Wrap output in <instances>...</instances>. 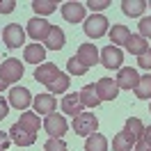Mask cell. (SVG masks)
I'll use <instances>...</instances> for the list:
<instances>
[{
    "label": "cell",
    "instance_id": "cell-1",
    "mask_svg": "<svg viewBox=\"0 0 151 151\" xmlns=\"http://www.w3.org/2000/svg\"><path fill=\"white\" fill-rule=\"evenodd\" d=\"M96 128H99V119H96L94 114L89 112H80L73 117V131L76 135H92V133H96Z\"/></svg>",
    "mask_w": 151,
    "mask_h": 151
},
{
    "label": "cell",
    "instance_id": "cell-2",
    "mask_svg": "<svg viewBox=\"0 0 151 151\" xmlns=\"http://www.w3.org/2000/svg\"><path fill=\"white\" fill-rule=\"evenodd\" d=\"M108 25H110V23H108V19H105L103 14H92V16L85 21V35L92 37V39H99L108 32Z\"/></svg>",
    "mask_w": 151,
    "mask_h": 151
},
{
    "label": "cell",
    "instance_id": "cell-3",
    "mask_svg": "<svg viewBox=\"0 0 151 151\" xmlns=\"http://www.w3.org/2000/svg\"><path fill=\"white\" fill-rule=\"evenodd\" d=\"M2 41H5V46L7 48H21V44L25 41V30L21 28L19 23H9L7 28L2 30Z\"/></svg>",
    "mask_w": 151,
    "mask_h": 151
},
{
    "label": "cell",
    "instance_id": "cell-4",
    "mask_svg": "<svg viewBox=\"0 0 151 151\" xmlns=\"http://www.w3.org/2000/svg\"><path fill=\"white\" fill-rule=\"evenodd\" d=\"M44 128H46V133L50 137H62L66 133V128H69V124H66L64 117H60L57 112H50L46 117V122H44Z\"/></svg>",
    "mask_w": 151,
    "mask_h": 151
},
{
    "label": "cell",
    "instance_id": "cell-5",
    "mask_svg": "<svg viewBox=\"0 0 151 151\" xmlns=\"http://www.w3.org/2000/svg\"><path fill=\"white\" fill-rule=\"evenodd\" d=\"M94 87H96V94H99L101 101H114L117 94H119V85H117V80H112V78H101Z\"/></svg>",
    "mask_w": 151,
    "mask_h": 151
},
{
    "label": "cell",
    "instance_id": "cell-6",
    "mask_svg": "<svg viewBox=\"0 0 151 151\" xmlns=\"http://www.w3.org/2000/svg\"><path fill=\"white\" fill-rule=\"evenodd\" d=\"M0 73H2V78H5L9 85H12V83H16V80H21V76H23V64H21V60H16V57L5 60Z\"/></svg>",
    "mask_w": 151,
    "mask_h": 151
},
{
    "label": "cell",
    "instance_id": "cell-7",
    "mask_svg": "<svg viewBox=\"0 0 151 151\" xmlns=\"http://www.w3.org/2000/svg\"><path fill=\"white\" fill-rule=\"evenodd\" d=\"M7 99H9V105L16 108V110H25L32 103V94H30V89H25V87H12Z\"/></svg>",
    "mask_w": 151,
    "mask_h": 151
},
{
    "label": "cell",
    "instance_id": "cell-8",
    "mask_svg": "<svg viewBox=\"0 0 151 151\" xmlns=\"http://www.w3.org/2000/svg\"><path fill=\"white\" fill-rule=\"evenodd\" d=\"M60 9H62L64 21H69V23H80V21H85L87 7L83 5V2H64Z\"/></svg>",
    "mask_w": 151,
    "mask_h": 151
},
{
    "label": "cell",
    "instance_id": "cell-9",
    "mask_svg": "<svg viewBox=\"0 0 151 151\" xmlns=\"http://www.w3.org/2000/svg\"><path fill=\"white\" fill-rule=\"evenodd\" d=\"M60 73H62V71H60L53 62H44V64H39L37 69H35V80L41 83V85H50Z\"/></svg>",
    "mask_w": 151,
    "mask_h": 151
},
{
    "label": "cell",
    "instance_id": "cell-10",
    "mask_svg": "<svg viewBox=\"0 0 151 151\" xmlns=\"http://www.w3.org/2000/svg\"><path fill=\"white\" fill-rule=\"evenodd\" d=\"M99 57H101V64H103L105 69H119V66H122V60H124V53L117 46H105Z\"/></svg>",
    "mask_w": 151,
    "mask_h": 151
},
{
    "label": "cell",
    "instance_id": "cell-11",
    "mask_svg": "<svg viewBox=\"0 0 151 151\" xmlns=\"http://www.w3.org/2000/svg\"><path fill=\"white\" fill-rule=\"evenodd\" d=\"M50 28H53V25L44 19H30L28 21V35L35 39V41H46Z\"/></svg>",
    "mask_w": 151,
    "mask_h": 151
},
{
    "label": "cell",
    "instance_id": "cell-12",
    "mask_svg": "<svg viewBox=\"0 0 151 151\" xmlns=\"http://www.w3.org/2000/svg\"><path fill=\"white\" fill-rule=\"evenodd\" d=\"M9 140L14 142V144H19V147H30V144L37 142V135L28 133L21 124H14V126L9 128Z\"/></svg>",
    "mask_w": 151,
    "mask_h": 151
},
{
    "label": "cell",
    "instance_id": "cell-13",
    "mask_svg": "<svg viewBox=\"0 0 151 151\" xmlns=\"http://www.w3.org/2000/svg\"><path fill=\"white\" fill-rule=\"evenodd\" d=\"M32 105H35V110H37V114H50V112H55V105H57V99L53 94H39L32 99Z\"/></svg>",
    "mask_w": 151,
    "mask_h": 151
},
{
    "label": "cell",
    "instance_id": "cell-14",
    "mask_svg": "<svg viewBox=\"0 0 151 151\" xmlns=\"http://www.w3.org/2000/svg\"><path fill=\"white\" fill-rule=\"evenodd\" d=\"M114 80H117L119 89H135V87H137V83H140V76H137V71H135V69L126 66V69H119V76H117Z\"/></svg>",
    "mask_w": 151,
    "mask_h": 151
},
{
    "label": "cell",
    "instance_id": "cell-15",
    "mask_svg": "<svg viewBox=\"0 0 151 151\" xmlns=\"http://www.w3.org/2000/svg\"><path fill=\"white\" fill-rule=\"evenodd\" d=\"M78 60L83 62V64L89 69V66H94L101 62V57H99V50H96L94 44H80V48H78Z\"/></svg>",
    "mask_w": 151,
    "mask_h": 151
},
{
    "label": "cell",
    "instance_id": "cell-16",
    "mask_svg": "<svg viewBox=\"0 0 151 151\" xmlns=\"http://www.w3.org/2000/svg\"><path fill=\"white\" fill-rule=\"evenodd\" d=\"M137 142V137L135 135H131V133L126 131H119L117 135L112 137V151H131V147Z\"/></svg>",
    "mask_w": 151,
    "mask_h": 151
},
{
    "label": "cell",
    "instance_id": "cell-17",
    "mask_svg": "<svg viewBox=\"0 0 151 151\" xmlns=\"http://www.w3.org/2000/svg\"><path fill=\"white\" fill-rule=\"evenodd\" d=\"M83 101H80V94H66L64 99H62V110H64L66 114H71V117H76V114L83 112Z\"/></svg>",
    "mask_w": 151,
    "mask_h": 151
},
{
    "label": "cell",
    "instance_id": "cell-18",
    "mask_svg": "<svg viewBox=\"0 0 151 151\" xmlns=\"http://www.w3.org/2000/svg\"><path fill=\"white\" fill-rule=\"evenodd\" d=\"M44 44H46L48 50H62V48H64V32H62V28L53 25Z\"/></svg>",
    "mask_w": 151,
    "mask_h": 151
},
{
    "label": "cell",
    "instance_id": "cell-19",
    "mask_svg": "<svg viewBox=\"0 0 151 151\" xmlns=\"http://www.w3.org/2000/svg\"><path fill=\"white\" fill-rule=\"evenodd\" d=\"M78 94H80V101H83L85 108H96V105L101 103V99H99V94H96V87L94 85H85Z\"/></svg>",
    "mask_w": 151,
    "mask_h": 151
},
{
    "label": "cell",
    "instance_id": "cell-20",
    "mask_svg": "<svg viewBox=\"0 0 151 151\" xmlns=\"http://www.w3.org/2000/svg\"><path fill=\"white\" fill-rule=\"evenodd\" d=\"M25 62H32V64H39V62H44V57H46V48L41 46V44H30L25 46Z\"/></svg>",
    "mask_w": 151,
    "mask_h": 151
},
{
    "label": "cell",
    "instance_id": "cell-21",
    "mask_svg": "<svg viewBox=\"0 0 151 151\" xmlns=\"http://www.w3.org/2000/svg\"><path fill=\"white\" fill-rule=\"evenodd\" d=\"M19 124H21V126H23L28 133H32V135H37V133H39V126H41L37 112H23V114H21V122H19Z\"/></svg>",
    "mask_w": 151,
    "mask_h": 151
},
{
    "label": "cell",
    "instance_id": "cell-22",
    "mask_svg": "<svg viewBox=\"0 0 151 151\" xmlns=\"http://www.w3.org/2000/svg\"><path fill=\"white\" fill-rule=\"evenodd\" d=\"M147 9V0H124L122 2V12L126 16H140Z\"/></svg>",
    "mask_w": 151,
    "mask_h": 151
},
{
    "label": "cell",
    "instance_id": "cell-23",
    "mask_svg": "<svg viewBox=\"0 0 151 151\" xmlns=\"http://www.w3.org/2000/svg\"><path fill=\"white\" fill-rule=\"evenodd\" d=\"M85 151H108V140H105V135L92 133V135L85 140Z\"/></svg>",
    "mask_w": 151,
    "mask_h": 151
},
{
    "label": "cell",
    "instance_id": "cell-24",
    "mask_svg": "<svg viewBox=\"0 0 151 151\" xmlns=\"http://www.w3.org/2000/svg\"><path fill=\"white\" fill-rule=\"evenodd\" d=\"M126 48H128V53H133V55H142L144 50H149V44L140 35H131L128 41H126Z\"/></svg>",
    "mask_w": 151,
    "mask_h": 151
},
{
    "label": "cell",
    "instance_id": "cell-25",
    "mask_svg": "<svg viewBox=\"0 0 151 151\" xmlns=\"http://www.w3.org/2000/svg\"><path fill=\"white\" fill-rule=\"evenodd\" d=\"M135 96L137 99H151V73L147 76H142L140 78V83H137V87H135Z\"/></svg>",
    "mask_w": 151,
    "mask_h": 151
},
{
    "label": "cell",
    "instance_id": "cell-26",
    "mask_svg": "<svg viewBox=\"0 0 151 151\" xmlns=\"http://www.w3.org/2000/svg\"><path fill=\"white\" fill-rule=\"evenodd\" d=\"M32 9L37 12V14H41V16H48V14H53L57 9V2L55 0H35L32 2Z\"/></svg>",
    "mask_w": 151,
    "mask_h": 151
},
{
    "label": "cell",
    "instance_id": "cell-27",
    "mask_svg": "<svg viewBox=\"0 0 151 151\" xmlns=\"http://www.w3.org/2000/svg\"><path fill=\"white\" fill-rule=\"evenodd\" d=\"M48 87V94H62V92H66V87H69V76L66 73H60L50 83V85H46Z\"/></svg>",
    "mask_w": 151,
    "mask_h": 151
},
{
    "label": "cell",
    "instance_id": "cell-28",
    "mask_svg": "<svg viewBox=\"0 0 151 151\" xmlns=\"http://www.w3.org/2000/svg\"><path fill=\"white\" fill-rule=\"evenodd\" d=\"M128 37H131V32H128L126 25H112V30H110V39H112V44H124V46H126Z\"/></svg>",
    "mask_w": 151,
    "mask_h": 151
},
{
    "label": "cell",
    "instance_id": "cell-29",
    "mask_svg": "<svg viewBox=\"0 0 151 151\" xmlns=\"http://www.w3.org/2000/svg\"><path fill=\"white\" fill-rule=\"evenodd\" d=\"M124 128L131 133V135H135L137 140H140L142 135H144V124H142L137 117H131V119H126V126H124Z\"/></svg>",
    "mask_w": 151,
    "mask_h": 151
},
{
    "label": "cell",
    "instance_id": "cell-30",
    "mask_svg": "<svg viewBox=\"0 0 151 151\" xmlns=\"http://www.w3.org/2000/svg\"><path fill=\"white\" fill-rule=\"evenodd\" d=\"M66 69H69V73H73V76H85L87 73V66L78 60V57H69V62H66Z\"/></svg>",
    "mask_w": 151,
    "mask_h": 151
},
{
    "label": "cell",
    "instance_id": "cell-31",
    "mask_svg": "<svg viewBox=\"0 0 151 151\" xmlns=\"http://www.w3.org/2000/svg\"><path fill=\"white\" fill-rule=\"evenodd\" d=\"M44 151H66V142L62 137H50L44 144Z\"/></svg>",
    "mask_w": 151,
    "mask_h": 151
},
{
    "label": "cell",
    "instance_id": "cell-32",
    "mask_svg": "<svg viewBox=\"0 0 151 151\" xmlns=\"http://www.w3.org/2000/svg\"><path fill=\"white\" fill-rule=\"evenodd\" d=\"M137 28H140V37L142 39H151V16L149 19H142Z\"/></svg>",
    "mask_w": 151,
    "mask_h": 151
},
{
    "label": "cell",
    "instance_id": "cell-33",
    "mask_svg": "<svg viewBox=\"0 0 151 151\" xmlns=\"http://www.w3.org/2000/svg\"><path fill=\"white\" fill-rule=\"evenodd\" d=\"M85 7H89L92 12H101V9H105V7H110V0H89Z\"/></svg>",
    "mask_w": 151,
    "mask_h": 151
},
{
    "label": "cell",
    "instance_id": "cell-34",
    "mask_svg": "<svg viewBox=\"0 0 151 151\" xmlns=\"http://www.w3.org/2000/svg\"><path fill=\"white\" fill-rule=\"evenodd\" d=\"M137 64H140L142 69H151V48L144 50L142 55H137Z\"/></svg>",
    "mask_w": 151,
    "mask_h": 151
},
{
    "label": "cell",
    "instance_id": "cell-35",
    "mask_svg": "<svg viewBox=\"0 0 151 151\" xmlns=\"http://www.w3.org/2000/svg\"><path fill=\"white\" fill-rule=\"evenodd\" d=\"M14 7H16L14 0H0V14H9L14 12Z\"/></svg>",
    "mask_w": 151,
    "mask_h": 151
},
{
    "label": "cell",
    "instance_id": "cell-36",
    "mask_svg": "<svg viewBox=\"0 0 151 151\" xmlns=\"http://www.w3.org/2000/svg\"><path fill=\"white\" fill-rule=\"evenodd\" d=\"M7 112H9V103H7V101H5L2 96H0V122H2L5 117H7Z\"/></svg>",
    "mask_w": 151,
    "mask_h": 151
},
{
    "label": "cell",
    "instance_id": "cell-37",
    "mask_svg": "<svg viewBox=\"0 0 151 151\" xmlns=\"http://www.w3.org/2000/svg\"><path fill=\"white\" fill-rule=\"evenodd\" d=\"M9 133H2V131H0V149H2V151H7V147H9Z\"/></svg>",
    "mask_w": 151,
    "mask_h": 151
},
{
    "label": "cell",
    "instance_id": "cell-38",
    "mask_svg": "<svg viewBox=\"0 0 151 151\" xmlns=\"http://www.w3.org/2000/svg\"><path fill=\"white\" fill-rule=\"evenodd\" d=\"M135 147H137L135 151H151V144H149V142H144L142 137H140L137 142H135Z\"/></svg>",
    "mask_w": 151,
    "mask_h": 151
},
{
    "label": "cell",
    "instance_id": "cell-39",
    "mask_svg": "<svg viewBox=\"0 0 151 151\" xmlns=\"http://www.w3.org/2000/svg\"><path fill=\"white\" fill-rule=\"evenodd\" d=\"M142 140L151 144V126H149V128H144V135H142Z\"/></svg>",
    "mask_w": 151,
    "mask_h": 151
},
{
    "label": "cell",
    "instance_id": "cell-40",
    "mask_svg": "<svg viewBox=\"0 0 151 151\" xmlns=\"http://www.w3.org/2000/svg\"><path fill=\"white\" fill-rule=\"evenodd\" d=\"M9 85V83H7V80H5V78H2V73H0V92H2V89H5V87Z\"/></svg>",
    "mask_w": 151,
    "mask_h": 151
},
{
    "label": "cell",
    "instance_id": "cell-41",
    "mask_svg": "<svg viewBox=\"0 0 151 151\" xmlns=\"http://www.w3.org/2000/svg\"><path fill=\"white\" fill-rule=\"evenodd\" d=\"M147 5H149V7H151V0H149V2H147Z\"/></svg>",
    "mask_w": 151,
    "mask_h": 151
},
{
    "label": "cell",
    "instance_id": "cell-42",
    "mask_svg": "<svg viewBox=\"0 0 151 151\" xmlns=\"http://www.w3.org/2000/svg\"><path fill=\"white\" fill-rule=\"evenodd\" d=\"M149 110H151V105H149Z\"/></svg>",
    "mask_w": 151,
    "mask_h": 151
},
{
    "label": "cell",
    "instance_id": "cell-43",
    "mask_svg": "<svg viewBox=\"0 0 151 151\" xmlns=\"http://www.w3.org/2000/svg\"><path fill=\"white\" fill-rule=\"evenodd\" d=\"M0 151H2V149H0Z\"/></svg>",
    "mask_w": 151,
    "mask_h": 151
}]
</instances>
